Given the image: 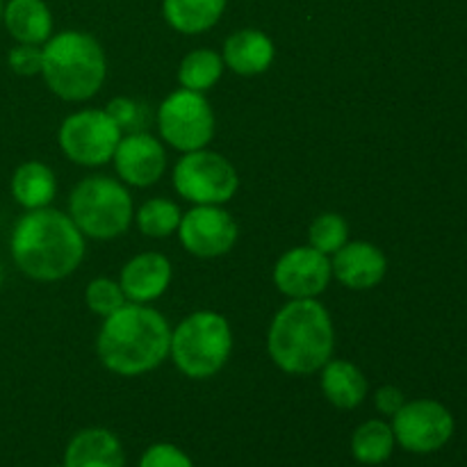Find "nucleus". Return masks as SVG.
<instances>
[{
    "label": "nucleus",
    "instance_id": "f3484780",
    "mask_svg": "<svg viewBox=\"0 0 467 467\" xmlns=\"http://www.w3.org/2000/svg\"><path fill=\"white\" fill-rule=\"evenodd\" d=\"M126 456L119 438L108 429H82L64 451V467H123Z\"/></svg>",
    "mask_w": 467,
    "mask_h": 467
},
{
    "label": "nucleus",
    "instance_id": "dca6fc26",
    "mask_svg": "<svg viewBox=\"0 0 467 467\" xmlns=\"http://www.w3.org/2000/svg\"><path fill=\"white\" fill-rule=\"evenodd\" d=\"M274 57H276V46L272 36L258 27H242L223 41L222 59L226 68L237 76H260L272 67Z\"/></svg>",
    "mask_w": 467,
    "mask_h": 467
},
{
    "label": "nucleus",
    "instance_id": "ddd939ff",
    "mask_svg": "<svg viewBox=\"0 0 467 467\" xmlns=\"http://www.w3.org/2000/svg\"><path fill=\"white\" fill-rule=\"evenodd\" d=\"M112 162L123 185L144 190L155 185L167 171V150L150 132H126L117 144Z\"/></svg>",
    "mask_w": 467,
    "mask_h": 467
},
{
    "label": "nucleus",
    "instance_id": "f8f14e48",
    "mask_svg": "<svg viewBox=\"0 0 467 467\" xmlns=\"http://www.w3.org/2000/svg\"><path fill=\"white\" fill-rule=\"evenodd\" d=\"M331 278V258L310 244L285 251L274 265V285L287 299H317Z\"/></svg>",
    "mask_w": 467,
    "mask_h": 467
},
{
    "label": "nucleus",
    "instance_id": "9b49d317",
    "mask_svg": "<svg viewBox=\"0 0 467 467\" xmlns=\"http://www.w3.org/2000/svg\"><path fill=\"white\" fill-rule=\"evenodd\" d=\"M176 233L187 254L213 260L233 251L240 228L223 205H194L190 213H182Z\"/></svg>",
    "mask_w": 467,
    "mask_h": 467
},
{
    "label": "nucleus",
    "instance_id": "2f4dec72",
    "mask_svg": "<svg viewBox=\"0 0 467 467\" xmlns=\"http://www.w3.org/2000/svg\"><path fill=\"white\" fill-rule=\"evenodd\" d=\"M0 283H3V269H0Z\"/></svg>",
    "mask_w": 467,
    "mask_h": 467
},
{
    "label": "nucleus",
    "instance_id": "5701e85b",
    "mask_svg": "<svg viewBox=\"0 0 467 467\" xmlns=\"http://www.w3.org/2000/svg\"><path fill=\"white\" fill-rule=\"evenodd\" d=\"M223 68L226 64H223L222 55L214 53L213 48H196L182 57L181 67H178V82L182 89L205 94L222 80Z\"/></svg>",
    "mask_w": 467,
    "mask_h": 467
},
{
    "label": "nucleus",
    "instance_id": "f03ea898",
    "mask_svg": "<svg viewBox=\"0 0 467 467\" xmlns=\"http://www.w3.org/2000/svg\"><path fill=\"white\" fill-rule=\"evenodd\" d=\"M171 327L160 310L128 301L121 310L103 319L96 336V354L108 372L141 377L169 358Z\"/></svg>",
    "mask_w": 467,
    "mask_h": 467
},
{
    "label": "nucleus",
    "instance_id": "a878e982",
    "mask_svg": "<svg viewBox=\"0 0 467 467\" xmlns=\"http://www.w3.org/2000/svg\"><path fill=\"white\" fill-rule=\"evenodd\" d=\"M85 304L99 317H109L128 304L119 281L112 278H94L85 290Z\"/></svg>",
    "mask_w": 467,
    "mask_h": 467
},
{
    "label": "nucleus",
    "instance_id": "0eeeda50",
    "mask_svg": "<svg viewBox=\"0 0 467 467\" xmlns=\"http://www.w3.org/2000/svg\"><path fill=\"white\" fill-rule=\"evenodd\" d=\"M171 182L178 196L194 205H226L240 190V176L231 160L208 149L182 153Z\"/></svg>",
    "mask_w": 467,
    "mask_h": 467
},
{
    "label": "nucleus",
    "instance_id": "9d476101",
    "mask_svg": "<svg viewBox=\"0 0 467 467\" xmlns=\"http://www.w3.org/2000/svg\"><path fill=\"white\" fill-rule=\"evenodd\" d=\"M392 433L397 445L413 454H431L442 450L454 436V415L436 400L406 401L392 415Z\"/></svg>",
    "mask_w": 467,
    "mask_h": 467
},
{
    "label": "nucleus",
    "instance_id": "39448f33",
    "mask_svg": "<svg viewBox=\"0 0 467 467\" xmlns=\"http://www.w3.org/2000/svg\"><path fill=\"white\" fill-rule=\"evenodd\" d=\"M233 354V328L222 313L196 310L171 331V356L178 372L205 381L223 369Z\"/></svg>",
    "mask_w": 467,
    "mask_h": 467
},
{
    "label": "nucleus",
    "instance_id": "cd10ccee",
    "mask_svg": "<svg viewBox=\"0 0 467 467\" xmlns=\"http://www.w3.org/2000/svg\"><path fill=\"white\" fill-rule=\"evenodd\" d=\"M41 62H44V53L41 46L32 44H18L9 50L7 64L16 76H41Z\"/></svg>",
    "mask_w": 467,
    "mask_h": 467
},
{
    "label": "nucleus",
    "instance_id": "b1692460",
    "mask_svg": "<svg viewBox=\"0 0 467 467\" xmlns=\"http://www.w3.org/2000/svg\"><path fill=\"white\" fill-rule=\"evenodd\" d=\"M181 219L182 213L181 208H178V203H173L171 199H162V196L144 201V203L135 210L137 228H140L146 237H153V240L171 237L173 233L178 231V226H181Z\"/></svg>",
    "mask_w": 467,
    "mask_h": 467
},
{
    "label": "nucleus",
    "instance_id": "393cba45",
    "mask_svg": "<svg viewBox=\"0 0 467 467\" xmlns=\"http://www.w3.org/2000/svg\"><path fill=\"white\" fill-rule=\"evenodd\" d=\"M349 242V223L337 213H322L308 228V244L331 258L337 249Z\"/></svg>",
    "mask_w": 467,
    "mask_h": 467
},
{
    "label": "nucleus",
    "instance_id": "c756f323",
    "mask_svg": "<svg viewBox=\"0 0 467 467\" xmlns=\"http://www.w3.org/2000/svg\"><path fill=\"white\" fill-rule=\"evenodd\" d=\"M406 404L404 392L397 386H381L377 392H374V406L379 409V413L383 415H395L401 406Z\"/></svg>",
    "mask_w": 467,
    "mask_h": 467
},
{
    "label": "nucleus",
    "instance_id": "4be33fe9",
    "mask_svg": "<svg viewBox=\"0 0 467 467\" xmlns=\"http://www.w3.org/2000/svg\"><path fill=\"white\" fill-rule=\"evenodd\" d=\"M395 433L383 420H368L351 436V454L363 465L386 463L395 451Z\"/></svg>",
    "mask_w": 467,
    "mask_h": 467
},
{
    "label": "nucleus",
    "instance_id": "423d86ee",
    "mask_svg": "<svg viewBox=\"0 0 467 467\" xmlns=\"http://www.w3.org/2000/svg\"><path fill=\"white\" fill-rule=\"evenodd\" d=\"M68 217L89 240H117L130 228L135 205L128 185L109 176H89L73 187Z\"/></svg>",
    "mask_w": 467,
    "mask_h": 467
},
{
    "label": "nucleus",
    "instance_id": "7ed1b4c3",
    "mask_svg": "<svg viewBox=\"0 0 467 467\" xmlns=\"http://www.w3.org/2000/svg\"><path fill=\"white\" fill-rule=\"evenodd\" d=\"M336 328L331 313L317 299H290L267 331L272 363L285 374H315L333 358Z\"/></svg>",
    "mask_w": 467,
    "mask_h": 467
},
{
    "label": "nucleus",
    "instance_id": "6ab92c4d",
    "mask_svg": "<svg viewBox=\"0 0 467 467\" xmlns=\"http://www.w3.org/2000/svg\"><path fill=\"white\" fill-rule=\"evenodd\" d=\"M319 372H322L319 386H322L324 397L336 409L351 410L363 404L368 397V379L351 360L331 358Z\"/></svg>",
    "mask_w": 467,
    "mask_h": 467
},
{
    "label": "nucleus",
    "instance_id": "aec40b11",
    "mask_svg": "<svg viewBox=\"0 0 467 467\" xmlns=\"http://www.w3.org/2000/svg\"><path fill=\"white\" fill-rule=\"evenodd\" d=\"M228 0H162V16L181 35H201L222 21Z\"/></svg>",
    "mask_w": 467,
    "mask_h": 467
},
{
    "label": "nucleus",
    "instance_id": "2eb2a0df",
    "mask_svg": "<svg viewBox=\"0 0 467 467\" xmlns=\"http://www.w3.org/2000/svg\"><path fill=\"white\" fill-rule=\"evenodd\" d=\"M173 278L171 263L158 251H146L123 265L119 285L130 304H150L169 290Z\"/></svg>",
    "mask_w": 467,
    "mask_h": 467
},
{
    "label": "nucleus",
    "instance_id": "bb28decb",
    "mask_svg": "<svg viewBox=\"0 0 467 467\" xmlns=\"http://www.w3.org/2000/svg\"><path fill=\"white\" fill-rule=\"evenodd\" d=\"M105 112L112 117V121L121 128V132H137L141 130L146 121V109L140 100L128 99V96H117L108 103Z\"/></svg>",
    "mask_w": 467,
    "mask_h": 467
},
{
    "label": "nucleus",
    "instance_id": "f257e3e1",
    "mask_svg": "<svg viewBox=\"0 0 467 467\" xmlns=\"http://www.w3.org/2000/svg\"><path fill=\"white\" fill-rule=\"evenodd\" d=\"M16 267L32 281L55 283L71 276L85 258V235L67 213L55 208L27 210L9 240Z\"/></svg>",
    "mask_w": 467,
    "mask_h": 467
},
{
    "label": "nucleus",
    "instance_id": "1a4fd4ad",
    "mask_svg": "<svg viewBox=\"0 0 467 467\" xmlns=\"http://www.w3.org/2000/svg\"><path fill=\"white\" fill-rule=\"evenodd\" d=\"M123 132L105 109H80L68 114L57 130L62 153L78 167H103L112 162Z\"/></svg>",
    "mask_w": 467,
    "mask_h": 467
},
{
    "label": "nucleus",
    "instance_id": "20e7f679",
    "mask_svg": "<svg viewBox=\"0 0 467 467\" xmlns=\"http://www.w3.org/2000/svg\"><path fill=\"white\" fill-rule=\"evenodd\" d=\"M41 78L57 99L82 103L94 99L108 76V59L99 39L80 30H64L44 46Z\"/></svg>",
    "mask_w": 467,
    "mask_h": 467
},
{
    "label": "nucleus",
    "instance_id": "c85d7f7f",
    "mask_svg": "<svg viewBox=\"0 0 467 467\" xmlns=\"http://www.w3.org/2000/svg\"><path fill=\"white\" fill-rule=\"evenodd\" d=\"M140 467H194L190 456L182 450H178L176 445H169V442H158V445H150L149 450L141 456Z\"/></svg>",
    "mask_w": 467,
    "mask_h": 467
},
{
    "label": "nucleus",
    "instance_id": "412c9836",
    "mask_svg": "<svg viewBox=\"0 0 467 467\" xmlns=\"http://www.w3.org/2000/svg\"><path fill=\"white\" fill-rule=\"evenodd\" d=\"M57 194V178L53 169L44 162H23L12 176V196L21 208L39 210L48 208Z\"/></svg>",
    "mask_w": 467,
    "mask_h": 467
},
{
    "label": "nucleus",
    "instance_id": "7c9ffc66",
    "mask_svg": "<svg viewBox=\"0 0 467 467\" xmlns=\"http://www.w3.org/2000/svg\"><path fill=\"white\" fill-rule=\"evenodd\" d=\"M3 9H5V0H0V21H3Z\"/></svg>",
    "mask_w": 467,
    "mask_h": 467
},
{
    "label": "nucleus",
    "instance_id": "4468645a",
    "mask_svg": "<svg viewBox=\"0 0 467 467\" xmlns=\"http://www.w3.org/2000/svg\"><path fill=\"white\" fill-rule=\"evenodd\" d=\"M331 272L349 290H372L386 278L388 258L372 242H347L331 255Z\"/></svg>",
    "mask_w": 467,
    "mask_h": 467
},
{
    "label": "nucleus",
    "instance_id": "a211bd4d",
    "mask_svg": "<svg viewBox=\"0 0 467 467\" xmlns=\"http://www.w3.org/2000/svg\"><path fill=\"white\" fill-rule=\"evenodd\" d=\"M3 23L18 44L44 46L53 36V14L44 0H7Z\"/></svg>",
    "mask_w": 467,
    "mask_h": 467
},
{
    "label": "nucleus",
    "instance_id": "473e14b6",
    "mask_svg": "<svg viewBox=\"0 0 467 467\" xmlns=\"http://www.w3.org/2000/svg\"><path fill=\"white\" fill-rule=\"evenodd\" d=\"M62 467H64V465H62Z\"/></svg>",
    "mask_w": 467,
    "mask_h": 467
},
{
    "label": "nucleus",
    "instance_id": "6e6552de",
    "mask_svg": "<svg viewBox=\"0 0 467 467\" xmlns=\"http://www.w3.org/2000/svg\"><path fill=\"white\" fill-rule=\"evenodd\" d=\"M158 128L162 141L181 153L208 149L214 137V112L205 94L176 89L160 103Z\"/></svg>",
    "mask_w": 467,
    "mask_h": 467
}]
</instances>
